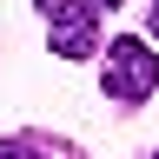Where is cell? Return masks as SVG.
Returning <instances> with one entry per match:
<instances>
[{"label":"cell","instance_id":"5b68a950","mask_svg":"<svg viewBox=\"0 0 159 159\" xmlns=\"http://www.w3.org/2000/svg\"><path fill=\"white\" fill-rule=\"evenodd\" d=\"M152 40H159V0H152Z\"/></svg>","mask_w":159,"mask_h":159},{"label":"cell","instance_id":"3957f363","mask_svg":"<svg viewBox=\"0 0 159 159\" xmlns=\"http://www.w3.org/2000/svg\"><path fill=\"white\" fill-rule=\"evenodd\" d=\"M0 159H47L40 139H0Z\"/></svg>","mask_w":159,"mask_h":159},{"label":"cell","instance_id":"7a4b0ae2","mask_svg":"<svg viewBox=\"0 0 159 159\" xmlns=\"http://www.w3.org/2000/svg\"><path fill=\"white\" fill-rule=\"evenodd\" d=\"M40 13H47V40L60 60H93L99 53V13L86 0H33Z\"/></svg>","mask_w":159,"mask_h":159},{"label":"cell","instance_id":"8992f818","mask_svg":"<svg viewBox=\"0 0 159 159\" xmlns=\"http://www.w3.org/2000/svg\"><path fill=\"white\" fill-rule=\"evenodd\" d=\"M146 159H159V146H152V152H146Z\"/></svg>","mask_w":159,"mask_h":159},{"label":"cell","instance_id":"277c9868","mask_svg":"<svg viewBox=\"0 0 159 159\" xmlns=\"http://www.w3.org/2000/svg\"><path fill=\"white\" fill-rule=\"evenodd\" d=\"M86 7H93V13H113V7H119V0H86Z\"/></svg>","mask_w":159,"mask_h":159},{"label":"cell","instance_id":"6da1fadb","mask_svg":"<svg viewBox=\"0 0 159 159\" xmlns=\"http://www.w3.org/2000/svg\"><path fill=\"white\" fill-rule=\"evenodd\" d=\"M99 86H106L113 106H146L159 93V53L146 40H113L106 47V66H99Z\"/></svg>","mask_w":159,"mask_h":159}]
</instances>
